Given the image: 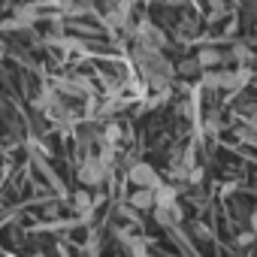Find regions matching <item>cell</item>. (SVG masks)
I'll use <instances>...</instances> for the list:
<instances>
[{"label": "cell", "instance_id": "obj_1", "mask_svg": "<svg viewBox=\"0 0 257 257\" xmlns=\"http://www.w3.org/2000/svg\"><path fill=\"white\" fill-rule=\"evenodd\" d=\"M109 164L100 158V155H88L79 161V170H76V179L85 185V188H100L106 179H109Z\"/></svg>", "mask_w": 257, "mask_h": 257}, {"label": "cell", "instance_id": "obj_2", "mask_svg": "<svg viewBox=\"0 0 257 257\" xmlns=\"http://www.w3.org/2000/svg\"><path fill=\"white\" fill-rule=\"evenodd\" d=\"M127 179H131V182H134L137 188H152V191H155V188H161V179H158L155 167H152V164H143V161L131 167V173H127Z\"/></svg>", "mask_w": 257, "mask_h": 257}, {"label": "cell", "instance_id": "obj_3", "mask_svg": "<svg viewBox=\"0 0 257 257\" xmlns=\"http://www.w3.org/2000/svg\"><path fill=\"white\" fill-rule=\"evenodd\" d=\"M131 203L137 212H155V206H158V197H155V191L152 188H137L134 194H131Z\"/></svg>", "mask_w": 257, "mask_h": 257}, {"label": "cell", "instance_id": "obj_4", "mask_svg": "<svg viewBox=\"0 0 257 257\" xmlns=\"http://www.w3.org/2000/svg\"><path fill=\"white\" fill-rule=\"evenodd\" d=\"M155 221L161 227H176L182 221V206L173 203V206H155Z\"/></svg>", "mask_w": 257, "mask_h": 257}, {"label": "cell", "instance_id": "obj_5", "mask_svg": "<svg viewBox=\"0 0 257 257\" xmlns=\"http://www.w3.org/2000/svg\"><path fill=\"white\" fill-rule=\"evenodd\" d=\"M73 209H76L79 215H91V209H94V197H91L88 191H76V194H73Z\"/></svg>", "mask_w": 257, "mask_h": 257}, {"label": "cell", "instance_id": "obj_6", "mask_svg": "<svg viewBox=\"0 0 257 257\" xmlns=\"http://www.w3.org/2000/svg\"><path fill=\"white\" fill-rule=\"evenodd\" d=\"M176 188L173 185H161V188H155V197H158V206H173L176 203Z\"/></svg>", "mask_w": 257, "mask_h": 257}, {"label": "cell", "instance_id": "obj_7", "mask_svg": "<svg viewBox=\"0 0 257 257\" xmlns=\"http://www.w3.org/2000/svg\"><path fill=\"white\" fill-rule=\"evenodd\" d=\"M197 61H200V67H215V64H221V55L215 49H203L197 55Z\"/></svg>", "mask_w": 257, "mask_h": 257}, {"label": "cell", "instance_id": "obj_8", "mask_svg": "<svg viewBox=\"0 0 257 257\" xmlns=\"http://www.w3.org/2000/svg\"><path fill=\"white\" fill-rule=\"evenodd\" d=\"M197 70H200V61H197V58H188V61L179 64V73H182V76H194Z\"/></svg>", "mask_w": 257, "mask_h": 257}, {"label": "cell", "instance_id": "obj_9", "mask_svg": "<svg viewBox=\"0 0 257 257\" xmlns=\"http://www.w3.org/2000/svg\"><path fill=\"white\" fill-rule=\"evenodd\" d=\"M236 58H239V61H251V52L242 49V46H236Z\"/></svg>", "mask_w": 257, "mask_h": 257}, {"label": "cell", "instance_id": "obj_10", "mask_svg": "<svg viewBox=\"0 0 257 257\" xmlns=\"http://www.w3.org/2000/svg\"><path fill=\"white\" fill-rule=\"evenodd\" d=\"M4 179H7V170H0V185H4Z\"/></svg>", "mask_w": 257, "mask_h": 257}, {"label": "cell", "instance_id": "obj_11", "mask_svg": "<svg viewBox=\"0 0 257 257\" xmlns=\"http://www.w3.org/2000/svg\"><path fill=\"white\" fill-rule=\"evenodd\" d=\"M31 257H46V254H43V251H34V254H31Z\"/></svg>", "mask_w": 257, "mask_h": 257}]
</instances>
